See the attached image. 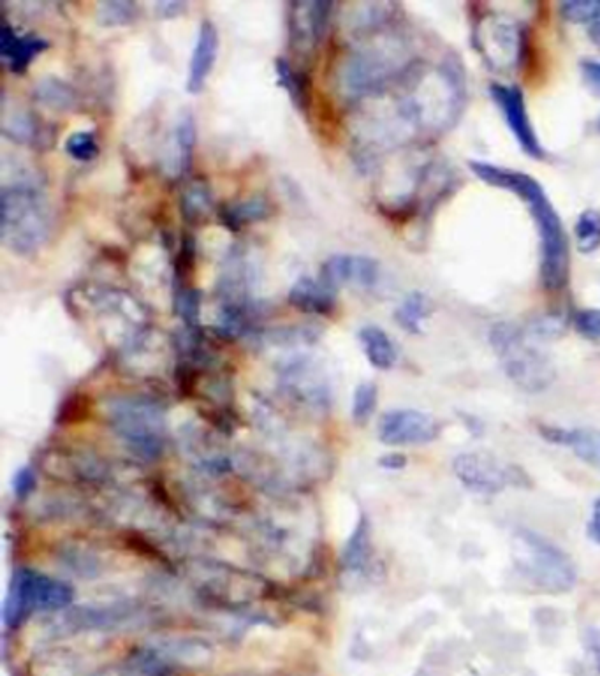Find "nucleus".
I'll list each match as a JSON object with an SVG mask.
<instances>
[{"mask_svg":"<svg viewBox=\"0 0 600 676\" xmlns=\"http://www.w3.org/2000/svg\"><path fill=\"white\" fill-rule=\"evenodd\" d=\"M393 87L419 140L453 129L467 104L465 71L456 55H446L437 64L419 60Z\"/></svg>","mask_w":600,"mask_h":676,"instance_id":"obj_1","label":"nucleus"},{"mask_svg":"<svg viewBox=\"0 0 600 676\" xmlns=\"http://www.w3.org/2000/svg\"><path fill=\"white\" fill-rule=\"evenodd\" d=\"M469 168L481 182L513 192L530 208L535 229L541 240V279L549 291L567 286L571 256L564 222L548 194L534 177L516 169L502 168L491 162L470 161Z\"/></svg>","mask_w":600,"mask_h":676,"instance_id":"obj_2","label":"nucleus"},{"mask_svg":"<svg viewBox=\"0 0 600 676\" xmlns=\"http://www.w3.org/2000/svg\"><path fill=\"white\" fill-rule=\"evenodd\" d=\"M52 231V214L43 187L30 177H16L0 194V236L20 256L43 247Z\"/></svg>","mask_w":600,"mask_h":676,"instance_id":"obj_3","label":"nucleus"},{"mask_svg":"<svg viewBox=\"0 0 600 676\" xmlns=\"http://www.w3.org/2000/svg\"><path fill=\"white\" fill-rule=\"evenodd\" d=\"M418 62L409 37L379 32L375 41L359 48L345 62L342 85L351 96H375L395 85Z\"/></svg>","mask_w":600,"mask_h":676,"instance_id":"obj_4","label":"nucleus"},{"mask_svg":"<svg viewBox=\"0 0 600 676\" xmlns=\"http://www.w3.org/2000/svg\"><path fill=\"white\" fill-rule=\"evenodd\" d=\"M490 342L505 375L520 390L541 393L557 379V372L548 356L541 353L518 326L495 324L490 331Z\"/></svg>","mask_w":600,"mask_h":676,"instance_id":"obj_5","label":"nucleus"},{"mask_svg":"<svg viewBox=\"0 0 600 676\" xmlns=\"http://www.w3.org/2000/svg\"><path fill=\"white\" fill-rule=\"evenodd\" d=\"M513 557L520 573L548 594H565L578 580L571 557L530 530L516 532Z\"/></svg>","mask_w":600,"mask_h":676,"instance_id":"obj_6","label":"nucleus"},{"mask_svg":"<svg viewBox=\"0 0 600 676\" xmlns=\"http://www.w3.org/2000/svg\"><path fill=\"white\" fill-rule=\"evenodd\" d=\"M73 588L29 567L16 569L9 583L4 622L9 629L22 625L37 611H57L73 603Z\"/></svg>","mask_w":600,"mask_h":676,"instance_id":"obj_7","label":"nucleus"},{"mask_svg":"<svg viewBox=\"0 0 600 676\" xmlns=\"http://www.w3.org/2000/svg\"><path fill=\"white\" fill-rule=\"evenodd\" d=\"M472 43L495 73H513L525 59L527 32L513 16L484 13L474 22Z\"/></svg>","mask_w":600,"mask_h":676,"instance_id":"obj_8","label":"nucleus"},{"mask_svg":"<svg viewBox=\"0 0 600 676\" xmlns=\"http://www.w3.org/2000/svg\"><path fill=\"white\" fill-rule=\"evenodd\" d=\"M111 427L140 456L154 458L164 442V414L145 398H117L110 405Z\"/></svg>","mask_w":600,"mask_h":676,"instance_id":"obj_9","label":"nucleus"},{"mask_svg":"<svg viewBox=\"0 0 600 676\" xmlns=\"http://www.w3.org/2000/svg\"><path fill=\"white\" fill-rule=\"evenodd\" d=\"M490 94L497 104L498 110L502 111L505 124L509 127V131L513 133L521 150L534 159H542L544 148L537 138L534 124H532L530 115H528L527 101H525L523 90L516 85L493 83L490 87Z\"/></svg>","mask_w":600,"mask_h":676,"instance_id":"obj_10","label":"nucleus"},{"mask_svg":"<svg viewBox=\"0 0 600 676\" xmlns=\"http://www.w3.org/2000/svg\"><path fill=\"white\" fill-rule=\"evenodd\" d=\"M439 434V421L414 409L386 412L379 423V439L386 446L426 444L435 441Z\"/></svg>","mask_w":600,"mask_h":676,"instance_id":"obj_11","label":"nucleus"},{"mask_svg":"<svg viewBox=\"0 0 600 676\" xmlns=\"http://www.w3.org/2000/svg\"><path fill=\"white\" fill-rule=\"evenodd\" d=\"M381 279V265L370 256L335 254L322 263L321 282L337 293L342 287L372 289Z\"/></svg>","mask_w":600,"mask_h":676,"instance_id":"obj_12","label":"nucleus"},{"mask_svg":"<svg viewBox=\"0 0 600 676\" xmlns=\"http://www.w3.org/2000/svg\"><path fill=\"white\" fill-rule=\"evenodd\" d=\"M453 471L461 485L481 495H495L509 483V472L486 453H461L453 460Z\"/></svg>","mask_w":600,"mask_h":676,"instance_id":"obj_13","label":"nucleus"},{"mask_svg":"<svg viewBox=\"0 0 600 676\" xmlns=\"http://www.w3.org/2000/svg\"><path fill=\"white\" fill-rule=\"evenodd\" d=\"M331 8L330 2H293L289 6V34L294 50L312 52L321 43Z\"/></svg>","mask_w":600,"mask_h":676,"instance_id":"obj_14","label":"nucleus"},{"mask_svg":"<svg viewBox=\"0 0 600 676\" xmlns=\"http://www.w3.org/2000/svg\"><path fill=\"white\" fill-rule=\"evenodd\" d=\"M219 55V30L215 23L203 20L199 25L196 43L192 48L187 76V90L191 94H199L205 89L206 81L212 74Z\"/></svg>","mask_w":600,"mask_h":676,"instance_id":"obj_15","label":"nucleus"},{"mask_svg":"<svg viewBox=\"0 0 600 676\" xmlns=\"http://www.w3.org/2000/svg\"><path fill=\"white\" fill-rule=\"evenodd\" d=\"M48 48V43L43 37L34 36V34H20L16 32L11 25H4L2 36H0V55L4 64L13 71V73H23L27 67L32 64L39 53H43Z\"/></svg>","mask_w":600,"mask_h":676,"instance_id":"obj_16","label":"nucleus"},{"mask_svg":"<svg viewBox=\"0 0 600 676\" xmlns=\"http://www.w3.org/2000/svg\"><path fill=\"white\" fill-rule=\"evenodd\" d=\"M287 300L294 309L307 314H330L335 309V291L324 286L321 279L300 277L287 294Z\"/></svg>","mask_w":600,"mask_h":676,"instance_id":"obj_17","label":"nucleus"},{"mask_svg":"<svg viewBox=\"0 0 600 676\" xmlns=\"http://www.w3.org/2000/svg\"><path fill=\"white\" fill-rule=\"evenodd\" d=\"M358 337L366 360L370 361L372 367L379 368V370H389L395 367L398 361V351L386 331L370 324L359 330Z\"/></svg>","mask_w":600,"mask_h":676,"instance_id":"obj_18","label":"nucleus"},{"mask_svg":"<svg viewBox=\"0 0 600 676\" xmlns=\"http://www.w3.org/2000/svg\"><path fill=\"white\" fill-rule=\"evenodd\" d=\"M194 147H196V122L191 113H185L176 122L171 138V150L166 155L169 173L176 175L185 171L191 162Z\"/></svg>","mask_w":600,"mask_h":676,"instance_id":"obj_19","label":"nucleus"},{"mask_svg":"<svg viewBox=\"0 0 600 676\" xmlns=\"http://www.w3.org/2000/svg\"><path fill=\"white\" fill-rule=\"evenodd\" d=\"M284 383L287 388L305 400H324V377L317 374L314 365L308 361H293L284 372Z\"/></svg>","mask_w":600,"mask_h":676,"instance_id":"obj_20","label":"nucleus"},{"mask_svg":"<svg viewBox=\"0 0 600 676\" xmlns=\"http://www.w3.org/2000/svg\"><path fill=\"white\" fill-rule=\"evenodd\" d=\"M548 439L565 444L579 456L583 462L590 463L600 471V432L590 428L578 430H548Z\"/></svg>","mask_w":600,"mask_h":676,"instance_id":"obj_21","label":"nucleus"},{"mask_svg":"<svg viewBox=\"0 0 600 676\" xmlns=\"http://www.w3.org/2000/svg\"><path fill=\"white\" fill-rule=\"evenodd\" d=\"M372 557V539H370V523L366 516H361L356 529L352 530L349 541L344 548V567L351 573H363Z\"/></svg>","mask_w":600,"mask_h":676,"instance_id":"obj_22","label":"nucleus"},{"mask_svg":"<svg viewBox=\"0 0 600 676\" xmlns=\"http://www.w3.org/2000/svg\"><path fill=\"white\" fill-rule=\"evenodd\" d=\"M432 314V302L419 291L407 294L395 312L396 323L409 333H421L423 323Z\"/></svg>","mask_w":600,"mask_h":676,"instance_id":"obj_23","label":"nucleus"},{"mask_svg":"<svg viewBox=\"0 0 600 676\" xmlns=\"http://www.w3.org/2000/svg\"><path fill=\"white\" fill-rule=\"evenodd\" d=\"M395 4H359L352 8L351 30L361 32H381L384 25H388L393 18Z\"/></svg>","mask_w":600,"mask_h":676,"instance_id":"obj_24","label":"nucleus"},{"mask_svg":"<svg viewBox=\"0 0 600 676\" xmlns=\"http://www.w3.org/2000/svg\"><path fill=\"white\" fill-rule=\"evenodd\" d=\"M576 247L581 254H592L600 247V212L585 210L581 212L574 226Z\"/></svg>","mask_w":600,"mask_h":676,"instance_id":"obj_25","label":"nucleus"},{"mask_svg":"<svg viewBox=\"0 0 600 676\" xmlns=\"http://www.w3.org/2000/svg\"><path fill=\"white\" fill-rule=\"evenodd\" d=\"M36 94L41 103L48 104L55 110L69 108L74 101L73 90L67 87V83L55 80V78L41 81L37 85Z\"/></svg>","mask_w":600,"mask_h":676,"instance_id":"obj_26","label":"nucleus"},{"mask_svg":"<svg viewBox=\"0 0 600 676\" xmlns=\"http://www.w3.org/2000/svg\"><path fill=\"white\" fill-rule=\"evenodd\" d=\"M377 398H379V390L374 383H361L352 397V419L358 425H365L368 419L372 418V414L377 407Z\"/></svg>","mask_w":600,"mask_h":676,"instance_id":"obj_27","label":"nucleus"},{"mask_svg":"<svg viewBox=\"0 0 600 676\" xmlns=\"http://www.w3.org/2000/svg\"><path fill=\"white\" fill-rule=\"evenodd\" d=\"M266 215H268V206L263 199L252 198L249 201H243V203L227 208L224 221L231 226H235V228H242L243 224L259 221Z\"/></svg>","mask_w":600,"mask_h":676,"instance_id":"obj_28","label":"nucleus"},{"mask_svg":"<svg viewBox=\"0 0 600 676\" xmlns=\"http://www.w3.org/2000/svg\"><path fill=\"white\" fill-rule=\"evenodd\" d=\"M182 210L189 221H199L208 215L212 198L205 185L196 184L189 187L182 196Z\"/></svg>","mask_w":600,"mask_h":676,"instance_id":"obj_29","label":"nucleus"},{"mask_svg":"<svg viewBox=\"0 0 600 676\" xmlns=\"http://www.w3.org/2000/svg\"><path fill=\"white\" fill-rule=\"evenodd\" d=\"M560 13L567 22L581 23V25H595L600 22V0H578V2H564L560 6Z\"/></svg>","mask_w":600,"mask_h":676,"instance_id":"obj_30","label":"nucleus"},{"mask_svg":"<svg viewBox=\"0 0 600 676\" xmlns=\"http://www.w3.org/2000/svg\"><path fill=\"white\" fill-rule=\"evenodd\" d=\"M136 18V4L132 2H103L97 6V20L108 27L124 25Z\"/></svg>","mask_w":600,"mask_h":676,"instance_id":"obj_31","label":"nucleus"},{"mask_svg":"<svg viewBox=\"0 0 600 676\" xmlns=\"http://www.w3.org/2000/svg\"><path fill=\"white\" fill-rule=\"evenodd\" d=\"M64 148H66L69 157L81 162L92 161L99 152L96 136L90 131H76V133L71 134L67 138Z\"/></svg>","mask_w":600,"mask_h":676,"instance_id":"obj_32","label":"nucleus"},{"mask_svg":"<svg viewBox=\"0 0 600 676\" xmlns=\"http://www.w3.org/2000/svg\"><path fill=\"white\" fill-rule=\"evenodd\" d=\"M277 76H279L280 87L287 90V94L293 97L294 103L301 104L305 101V83L301 80L300 74L294 71V67L287 60H277Z\"/></svg>","mask_w":600,"mask_h":676,"instance_id":"obj_33","label":"nucleus"},{"mask_svg":"<svg viewBox=\"0 0 600 676\" xmlns=\"http://www.w3.org/2000/svg\"><path fill=\"white\" fill-rule=\"evenodd\" d=\"M574 326L579 335L590 340H600V309L579 310L574 316Z\"/></svg>","mask_w":600,"mask_h":676,"instance_id":"obj_34","label":"nucleus"},{"mask_svg":"<svg viewBox=\"0 0 600 676\" xmlns=\"http://www.w3.org/2000/svg\"><path fill=\"white\" fill-rule=\"evenodd\" d=\"M178 312L185 323L189 326H196L199 316V293L194 289L183 291L182 296H178Z\"/></svg>","mask_w":600,"mask_h":676,"instance_id":"obj_35","label":"nucleus"},{"mask_svg":"<svg viewBox=\"0 0 600 676\" xmlns=\"http://www.w3.org/2000/svg\"><path fill=\"white\" fill-rule=\"evenodd\" d=\"M34 488H36V474L30 467H23L16 472V476L13 478L15 497L25 499V497H29L30 493L34 492Z\"/></svg>","mask_w":600,"mask_h":676,"instance_id":"obj_36","label":"nucleus"},{"mask_svg":"<svg viewBox=\"0 0 600 676\" xmlns=\"http://www.w3.org/2000/svg\"><path fill=\"white\" fill-rule=\"evenodd\" d=\"M4 131H6V134H11L13 140H27V138H30V134H32L30 117L23 115V113H18L16 117L4 122Z\"/></svg>","mask_w":600,"mask_h":676,"instance_id":"obj_37","label":"nucleus"},{"mask_svg":"<svg viewBox=\"0 0 600 676\" xmlns=\"http://www.w3.org/2000/svg\"><path fill=\"white\" fill-rule=\"evenodd\" d=\"M581 73L588 87L600 96V60L586 59L581 62Z\"/></svg>","mask_w":600,"mask_h":676,"instance_id":"obj_38","label":"nucleus"},{"mask_svg":"<svg viewBox=\"0 0 600 676\" xmlns=\"http://www.w3.org/2000/svg\"><path fill=\"white\" fill-rule=\"evenodd\" d=\"M588 650L592 655L593 666L600 673V636L599 634H590L588 638Z\"/></svg>","mask_w":600,"mask_h":676,"instance_id":"obj_39","label":"nucleus"},{"mask_svg":"<svg viewBox=\"0 0 600 676\" xmlns=\"http://www.w3.org/2000/svg\"><path fill=\"white\" fill-rule=\"evenodd\" d=\"M590 536L595 543L600 544V499L593 506L592 522H590Z\"/></svg>","mask_w":600,"mask_h":676,"instance_id":"obj_40","label":"nucleus"},{"mask_svg":"<svg viewBox=\"0 0 600 676\" xmlns=\"http://www.w3.org/2000/svg\"><path fill=\"white\" fill-rule=\"evenodd\" d=\"M384 469H402L407 463V458L403 455H398V453H393V455L384 456L379 460Z\"/></svg>","mask_w":600,"mask_h":676,"instance_id":"obj_41","label":"nucleus"},{"mask_svg":"<svg viewBox=\"0 0 600 676\" xmlns=\"http://www.w3.org/2000/svg\"><path fill=\"white\" fill-rule=\"evenodd\" d=\"M155 9L159 11L161 16H176L182 9H185V4H180V2H161L157 4Z\"/></svg>","mask_w":600,"mask_h":676,"instance_id":"obj_42","label":"nucleus"},{"mask_svg":"<svg viewBox=\"0 0 600 676\" xmlns=\"http://www.w3.org/2000/svg\"><path fill=\"white\" fill-rule=\"evenodd\" d=\"M599 131H600V118H599Z\"/></svg>","mask_w":600,"mask_h":676,"instance_id":"obj_43","label":"nucleus"}]
</instances>
